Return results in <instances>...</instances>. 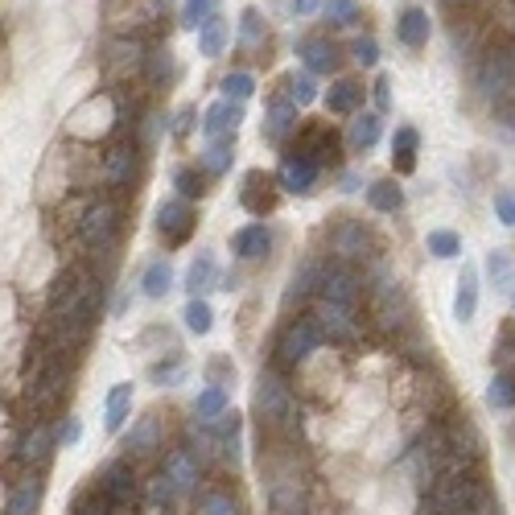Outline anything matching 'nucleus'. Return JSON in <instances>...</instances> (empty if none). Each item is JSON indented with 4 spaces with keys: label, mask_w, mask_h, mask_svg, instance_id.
I'll return each mask as SVG.
<instances>
[{
    "label": "nucleus",
    "mask_w": 515,
    "mask_h": 515,
    "mask_svg": "<svg viewBox=\"0 0 515 515\" xmlns=\"http://www.w3.org/2000/svg\"><path fill=\"white\" fill-rule=\"evenodd\" d=\"M190 120H194V108H182L178 120H174V136H186L190 132Z\"/></svg>",
    "instance_id": "56"
},
{
    "label": "nucleus",
    "mask_w": 515,
    "mask_h": 515,
    "mask_svg": "<svg viewBox=\"0 0 515 515\" xmlns=\"http://www.w3.org/2000/svg\"><path fill=\"white\" fill-rule=\"evenodd\" d=\"M268 248H272V231H268L264 223H248V227H239V231L231 235V252H235L239 260H264Z\"/></svg>",
    "instance_id": "21"
},
{
    "label": "nucleus",
    "mask_w": 515,
    "mask_h": 515,
    "mask_svg": "<svg viewBox=\"0 0 515 515\" xmlns=\"http://www.w3.org/2000/svg\"><path fill=\"white\" fill-rule=\"evenodd\" d=\"M153 5H157V9H169V5H174V0H153Z\"/></svg>",
    "instance_id": "58"
},
{
    "label": "nucleus",
    "mask_w": 515,
    "mask_h": 515,
    "mask_svg": "<svg viewBox=\"0 0 515 515\" xmlns=\"http://www.w3.org/2000/svg\"><path fill=\"white\" fill-rule=\"evenodd\" d=\"M487 404L491 408H515V367L495 371V380L487 384Z\"/></svg>",
    "instance_id": "39"
},
{
    "label": "nucleus",
    "mask_w": 515,
    "mask_h": 515,
    "mask_svg": "<svg viewBox=\"0 0 515 515\" xmlns=\"http://www.w3.org/2000/svg\"><path fill=\"white\" fill-rule=\"evenodd\" d=\"M495 355H499V359H511V355H515V322H507V326L499 330V342H495Z\"/></svg>",
    "instance_id": "52"
},
{
    "label": "nucleus",
    "mask_w": 515,
    "mask_h": 515,
    "mask_svg": "<svg viewBox=\"0 0 515 515\" xmlns=\"http://www.w3.org/2000/svg\"><path fill=\"white\" fill-rule=\"evenodd\" d=\"M174 186H178V198H202V174L198 169H190V165H182L178 174H174Z\"/></svg>",
    "instance_id": "48"
},
{
    "label": "nucleus",
    "mask_w": 515,
    "mask_h": 515,
    "mask_svg": "<svg viewBox=\"0 0 515 515\" xmlns=\"http://www.w3.org/2000/svg\"><path fill=\"white\" fill-rule=\"evenodd\" d=\"M239 124H244V103H231V99L211 103V108H206V116H202L206 145H211V141H235Z\"/></svg>",
    "instance_id": "10"
},
{
    "label": "nucleus",
    "mask_w": 515,
    "mask_h": 515,
    "mask_svg": "<svg viewBox=\"0 0 515 515\" xmlns=\"http://www.w3.org/2000/svg\"><path fill=\"white\" fill-rule=\"evenodd\" d=\"M132 412V384H116L108 392V400H103V425H108V433H120L124 421Z\"/></svg>",
    "instance_id": "35"
},
{
    "label": "nucleus",
    "mask_w": 515,
    "mask_h": 515,
    "mask_svg": "<svg viewBox=\"0 0 515 515\" xmlns=\"http://www.w3.org/2000/svg\"><path fill=\"white\" fill-rule=\"evenodd\" d=\"M417 149H421V132L417 128H396L392 136V165L400 174H412L417 169Z\"/></svg>",
    "instance_id": "34"
},
{
    "label": "nucleus",
    "mask_w": 515,
    "mask_h": 515,
    "mask_svg": "<svg viewBox=\"0 0 515 515\" xmlns=\"http://www.w3.org/2000/svg\"><path fill=\"white\" fill-rule=\"evenodd\" d=\"M239 202H244V211L264 219L272 206H277V178H268V174H248L244 178V190H239Z\"/></svg>",
    "instance_id": "17"
},
{
    "label": "nucleus",
    "mask_w": 515,
    "mask_h": 515,
    "mask_svg": "<svg viewBox=\"0 0 515 515\" xmlns=\"http://www.w3.org/2000/svg\"><path fill=\"white\" fill-rule=\"evenodd\" d=\"M363 95H367V87L359 83V79H334L330 83V91H326V108L334 112V116H355L359 108H363Z\"/></svg>",
    "instance_id": "20"
},
{
    "label": "nucleus",
    "mask_w": 515,
    "mask_h": 515,
    "mask_svg": "<svg viewBox=\"0 0 515 515\" xmlns=\"http://www.w3.org/2000/svg\"><path fill=\"white\" fill-rule=\"evenodd\" d=\"M285 99L293 103V108H309V103L318 99V83H314V75H289L285 79Z\"/></svg>",
    "instance_id": "41"
},
{
    "label": "nucleus",
    "mask_w": 515,
    "mask_h": 515,
    "mask_svg": "<svg viewBox=\"0 0 515 515\" xmlns=\"http://www.w3.org/2000/svg\"><path fill=\"white\" fill-rule=\"evenodd\" d=\"M194 227H198V219L186 198H169L157 206V235L165 239V248H182L194 235Z\"/></svg>",
    "instance_id": "6"
},
{
    "label": "nucleus",
    "mask_w": 515,
    "mask_h": 515,
    "mask_svg": "<svg viewBox=\"0 0 515 515\" xmlns=\"http://www.w3.org/2000/svg\"><path fill=\"white\" fill-rule=\"evenodd\" d=\"M495 219L503 227H515V190H499L495 194Z\"/></svg>",
    "instance_id": "51"
},
{
    "label": "nucleus",
    "mask_w": 515,
    "mask_h": 515,
    "mask_svg": "<svg viewBox=\"0 0 515 515\" xmlns=\"http://www.w3.org/2000/svg\"><path fill=\"white\" fill-rule=\"evenodd\" d=\"M318 178H322V169L314 161H305L301 153H285L281 157V169H277V186L281 190H289V194H314Z\"/></svg>",
    "instance_id": "13"
},
{
    "label": "nucleus",
    "mask_w": 515,
    "mask_h": 515,
    "mask_svg": "<svg viewBox=\"0 0 515 515\" xmlns=\"http://www.w3.org/2000/svg\"><path fill=\"white\" fill-rule=\"evenodd\" d=\"M38 507H42V478L29 474V478H21V483L9 491L5 515H38Z\"/></svg>",
    "instance_id": "29"
},
{
    "label": "nucleus",
    "mask_w": 515,
    "mask_h": 515,
    "mask_svg": "<svg viewBox=\"0 0 515 515\" xmlns=\"http://www.w3.org/2000/svg\"><path fill=\"white\" fill-rule=\"evenodd\" d=\"M264 38H268V25H264V17L256 13V9H244V17H239V50H260L264 46Z\"/></svg>",
    "instance_id": "38"
},
{
    "label": "nucleus",
    "mask_w": 515,
    "mask_h": 515,
    "mask_svg": "<svg viewBox=\"0 0 515 515\" xmlns=\"http://www.w3.org/2000/svg\"><path fill=\"white\" fill-rule=\"evenodd\" d=\"M219 87H223V99H231V103H244L256 95V79L248 71H227Z\"/></svg>",
    "instance_id": "44"
},
{
    "label": "nucleus",
    "mask_w": 515,
    "mask_h": 515,
    "mask_svg": "<svg viewBox=\"0 0 515 515\" xmlns=\"http://www.w3.org/2000/svg\"><path fill=\"white\" fill-rule=\"evenodd\" d=\"M351 54H355L359 66H380V42H375L371 33H363V38L351 42Z\"/></svg>",
    "instance_id": "49"
},
{
    "label": "nucleus",
    "mask_w": 515,
    "mask_h": 515,
    "mask_svg": "<svg viewBox=\"0 0 515 515\" xmlns=\"http://www.w3.org/2000/svg\"><path fill=\"white\" fill-rule=\"evenodd\" d=\"M194 417H198V425H219V421H227V392H223L219 384L202 388L198 400H194Z\"/></svg>",
    "instance_id": "32"
},
{
    "label": "nucleus",
    "mask_w": 515,
    "mask_h": 515,
    "mask_svg": "<svg viewBox=\"0 0 515 515\" xmlns=\"http://www.w3.org/2000/svg\"><path fill=\"white\" fill-rule=\"evenodd\" d=\"M404 314H408V301H404L400 285H396V281L375 285V318H380L388 330H396V326L404 322Z\"/></svg>",
    "instance_id": "24"
},
{
    "label": "nucleus",
    "mask_w": 515,
    "mask_h": 515,
    "mask_svg": "<svg viewBox=\"0 0 515 515\" xmlns=\"http://www.w3.org/2000/svg\"><path fill=\"white\" fill-rule=\"evenodd\" d=\"M297 132V108L281 95V99H272L268 103V116H264V141H272V145H281L285 136H293Z\"/></svg>",
    "instance_id": "23"
},
{
    "label": "nucleus",
    "mask_w": 515,
    "mask_h": 515,
    "mask_svg": "<svg viewBox=\"0 0 515 515\" xmlns=\"http://www.w3.org/2000/svg\"><path fill=\"white\" fill-rule=\"evenodd\" d=\"M367 206L371 211H380V215H396L400 206H404V190L396 178H380V182H371L367 186Z\"/></svg>",
    "instance_id": "30"
},
{
    "label": "nucleus",
    "mask_w": 515,
    "mask_h": 515,
    "mask_svg": "<svg viewBox=\"0 0 515 515\" xmlns=\"http://www.w3.org/2000/svg\"><path fill=\"white\" fill-rule=\"evenodd\" d=\"M161 474L169 478V487H174V495H190V491H198L202 466H198V458H194L190 450H169V454H165Z\"/></svg>",
    "instance_id": "16"
},
{
    "label": "nucleus",
    "mask_w": 515,
    "mask_h": 515,
    "mask_svg": "<svg viewBox=\"0 0 515 515\" xmlns=\"http://www.w3.org/2000/svg\"><path fill=\"white\" fill-rule=\"evenodd\" d=\"M198 515H244V503H239L231 491H206L198 499Z\"/></svg>",
    "instance_id": "40"
},
{
    "label": "nucleus",
    "mask_w": 515,
    "mask_h": 515,
    "mask_svg": "<svg viewBox=\"0 0 515 515\" xmlns=\"http://www.w3.org/2000/svg\"><path fill=\"white\" fill-rule=\"evenodd\" d=\"M318 347H322V334H318L314 318H293V322L281 330V338H277V359H281L285 367H301V363L314 359Z\"/></svg>",
    "instance_id": "5"
},
{
    "label": "nucleus",
    "mask_w": 515,
    "mask_h": 515,
    "mask_svg": "<svg viewBox=\"0 0 515 515\" xmlns=\"http://www.w3.org/2000/svg\"><path fill=\"white\" fill-rule=\"evenodd\" d=\"M149 495H153V503H161V507H165L169 499H174V487H169V478H165V474H157V478H153Z\"/></svg>",
    "instance_id": "53"
},
{
    "label": "nucleus",
    "mask_w": 515,
    "mask_h": 515,
    "mask_svg": "<svg viewBox=\"0 0 515 515\" xmlns=\"http://www.w3.org/2000/svg\"><path fill=\"white\" fill-rule=\"evenodd\" d=\"M474 314H478V268L462 264L458 293H454V318L458 322H474Z\"/></svg>",
    "instance_id": "27"
},
{
    "label": "nucleus",
    "mask_w": 515,
    "mask_h": 515,
    "mask_svg": "<svg viewBox=\"0 0 515 515\" xmlns=\"http://www.w3.org/2000/svg\"><path fill=\"white\" fill-rule=\"evenodd\" d=\"M256 412H260V421L272 425V429L293 425L297 400H293V392H289V384L281 380V375L260 371V380H256Z\"/></svg>",
    "instance_id": "3"
},
{
    "label": "nucleus",
    "mask_w": 515,
    "mask_h": 515,
    "mask_svg": "<svg viewBox=\"0 0 515 515\" xmlns=\"http://www.w3.org/2000/svg\"><path fill=\"white\" fill-rule=\"evenodd\" d=\"M322 13L334 25H355L363 17V5H359V0H322Z\"/></svg>",
    "instance_id": "46"
},
{
    "label": "nucleus",
    "mask_w": 515,
    "mask_h": 515,
    "mask_svg": "<svg viewBox=\"0 0 515 515\" xmlns=\"http://www.w3.org/2000/svg\"><path fill=\"white\" fill-rule=\"evenodd\" d=\"M330 248L342 264H355L363 256H371V231L359 223V219H342L334 231H330Z\"/></svg>",
    "instance_id": "11"
},
{
    "label": "nucleus",
    "mask_w": 515,
    "mask_h": 515,
    "mask_svg": "<svg viewBox=\"0 0 515 515\" xmlns=\"http://www.w3.org/2000/svg\"><path fill=\"white\" fill-rule=\"evenodd\" d=\"M388 87H392L388 79L375 83V103H380V112H388V108H392V91H388Z\"/></svg>",
    "instance_id": "55"
},
{
    "label": "nucleus",
    "mask_w": 515,
    "mask_h": 515,
    "mask_svg": "<svg viewBox=\"0 0 515 515\" xmlns=\"http://www.w3.org/2000/svg\"><path fill=\"white\" fill-rule=\"evenodd\" d=\"M314 326H318V334L330 338V342H355V338H359L355 309H347V305L318 301V309H314Z\"/></svg>",
    "instance_id": "9"
},
{
    "label": "nucleus",
    "mask_w": 515,
    "mask_h": 515,
    "mask_svg": "<svg viewBox=\"0 0 515 515\" xmlns=\"http://www.w3.org/2000/svg\"><path fill=\"white\" fill-rule=\"evenodd\" d=\"M429 33H433V25H429V13H425L421 5L400 9V17H396V38H400V46L425 50V46H429Z\"/></svg>",
    "instance_id": "19"
},
{
    "label": "nucleus",
    "mask_w": 515,
    "mask_h": 515,
    "mask_svg": "<svg viewBox=\"0 0 515 515\" xmlns=\"http://www.w3.org/2000/svg\"><path fill=\"white\" fill-rule=\"evenodd\" d=\"M215 13H219V0H186V5H182V25L198 29L206 17H215Z\"/></svg>",
    "instance_id": "47"
},
{
    "label": "nucleus",
    "mask_w": 515,
    "mask_h": 515,
    "mask_svg": "<svg viewBox=\"0 0 515 515\" xmlns=\"http://www.w3.org/2000/svg\"><path fill=\"white\" fill-rule=\"evenodd\" d=\"M231 165H235V141H211L202 149V169L211 178H223Z\"/></svg>",
    "instance_id": "37"
},
{
    "label": "nucleus",
    "mask_w": 515,
    "mask_h": 515,
    "mask_svg": "<svg viewBox=\"0 0 515 515\" xmlns=\"http://www.w3.org/2000/svg\"><path fill=\"white\" fill-rule=\"evenodd\" d=\"M511 305H515V301H511Z\"/></svg>",
    "instance_id": "61"
},
{
    "label": "nucleus",
    "mask_w": 515,
    "mask_h": 515,
    "mask_svg": "<svg viewBox=\"0 0 515 515\" xmlns=\"http://www.w3.org/2000/svg\"><path fill=\"white\" fill-rule=\"evenodd\" d=\"M511 79H515V54H511Z\"/></svg>",
    "instance_id": "59"
},
{
    "label": "nucleus",
    "mask_w": 515,
    "mask_h": 515,
    "mask_svg": "<svg viewBox=\"0 0 515 515\" xmlns=\"http://www.w3.org/2000/svg\"><path fill=\"white\" fill-rule=\"evenodd\" d=\"M380 136H384L380 112H363V116H355L351 128H347V149H351V153H367V149L380 145Z\"/></svg>",
    "instance_id": "25"
},
{
    "label": "nucleus",
    "mask_w": 515,
    "mask_h": 515,
    "mask_svg": "<svg viewBox=\"0 0 515 515\" xmlns=\"http://www.w3.org/2000/svg\"><path fill=\"white\" fill-rule=\"evenodd\" d=\"M169 289H174V268H169V260H153L145 268V277H141V293L153 297V301H161Z\"/></svg>",
    "instance_id": "36"
},
{
    "label": "nucleus",
    "mask_w": 515,
    "mask_h": 515,
    "mask_svg": "<svg viewBox=\"0 0 515 515\" xmlns=\"http://www.w3.org/2000/svg\"><path fill=\"white\" fill-rule=\"evenodd\" d=\"M178 380H186V363H157L153 367V384H161V388H169V384H178Z\"/></svg>",
    "instance_id": "50"
},
{
    "label": "nucleus",
    "mask_w": 515,
    "mask_h": 515,
    "mask_svg": "<svg viewBox=\"0 0 515 515\" xmlns=\"http://www.w3.org/2000/svg\"><path fill=\"white\" fill-rule=\"evenodd\" d=\"M297 54H301V62H305L309 75H334L338 62H342L338 42H330V38H305Z\"/></svg>",
    "instance_id": "18"
},
{
    "label": "nucleus",
    "mask_w": 515,
    "mask_h": 515,
    "mask_svg": "<svg viewBox=\"0 0 515 515\" xmlns=\"http://www.w3.org/2000/svg\"><path fill=\"white\" fill-rule=\"evenodd\" d=\"M116 235H120V206L108 198L91 202L79 219V244L91 252H108L116 244Z\"/></svg>",
    "instance_id": "4"
},
{
    "label": "nucleus",
    "mask_w": 515,
    "mask_h": 515,
    "mask_svg": "<svg viewBox=\"0 0 515 515\" xmlns=\"http://www.w3.org/2000/svg\"><path fill=\"white\" fill-rule=\"evenodd\" d=\"M487 277H491L495 289H515V260H511L503 248H495V252L487 256Z\"/></svg>",
    "instance_id": "42"
},
{
    "label": "nucleus",
    "mask_w": 515,
    "mask_h": 515,
    "mask_svg": "<svg viewBox=\"0 0 515 515\" xmlns=\"http://www.w3.org/2000/svg\"><path fill=\"white\" fill-rule=\"evenodd\" d=\"M95 309H99L95 277L83 268H66L50 293V326L62 334V342H83L87 330L95 326Z\"/></svg>",
    "instance_id": "1"
},
{
    "label": "nucleus",
    "mask_w": 515,
    "mask_h": 515,
    "mask_svg": "<svg viewBox=\"0 0 515 515\" xmlns=\"http://www.w3.org/2000/svg\"><path fill=\"white\" fill-rule=\"evenodd\" d=\"M66 388H71V375H66V367L58 359H46L38 371H33V380H29V400L38 404V408H50L66 396Z\"/></svg>",
    "instance_id": "8"
},
{
    "label": "nucleus",
    "mask_w": 515,
    "mask_h": 515,
    "mask_svg": "<svg viewBox=\"0 0 515 515\" xmlns=\"http://www.w3.org/2000/svg\"><path fill=\"white\" fill-rule=\"evenodd\" d=\"M99 491H103V499L108 503H132L136 499V474H132V462L128 458H120V462H108L99 470Z\"/></svg>",
    "instance_id": "14"
},
{
    "label": "nucleus",
    "mask_w": 515,
    "mask_h": 515,
    "mask_svg": "<svg viewBox=\"0 0 515 515\" xmlns=\"http://www.w3.org/2000/svg\"><path fill=\"white\" fill-rule=\"evenodd\" d=\"M487 499V491H483V483H478L474 474H466V470H450V474H441L437 483H433V491H429V511L433 515H466L470 507H478Z\"/></svg>",
    "instance_id": "2"
},
{
    "label": "nucleus",
    "mask_w": 515,
    "mask_h": 515,
    "mask_svg": "<svg viewBox=\"0 0 515 515\" xmlns=\"http://www.w3.org/2000/svg\"><path fill=\"white\" fill-rule=\"evenodd\" d=\"M293 153H301L305 161H314L318 169H322V165H334V161H338V136H334L326 124H309V128L297 132Z\"/></svg>",
    "instance_id": "12"
},
{
    "label": "nucleus",
    "mask_w": 515,
    "mask_h": 515,
    "mask_svg": "<svg viewBox=\"0 0 515 515\" xmlns=\"http://www.w3.org/2000/svg\"><path fill=\"white\" fill-rule=\"evenodd\" d=\"M227 42H231V25H227V17H206L202 25H198V54L202 58H219L223 50H227Z\"/></svg>",
    "instance_id": "26"
},
{
    "label": "nucleus",
    "mask_w": 515,
    "mask_h": 515,
    "mask_svg": "<svg viewBox=\"0 0 515 515\" xmlns=\"http://www.w3.org/2000/svg\"><path fill=\"white\" fill-rule=\"evenodd\" d=\"M132 178H136V153L132 149H112L108 161H103V182L124 190V186H132Z\"/></svg>",
    "instance_id": "33"
},
{
    "label": "nucleus",
    "mask_w": 515,
    "mask_h": 515,
    "mask_svg": "<svg viewBox=\"0 0 515 515\" xmlns=\"http://www.w3.org/2000/svg\"><path fill=\"white\" fill-rule=\"evenodd\" d=\"M50 454H54V429H50L46 421H38L33 429L21 433V441H17V462H21V466L42 470V466L50 462Z\"/></svg>",
    "instance_id": "15"
},
{
    "label": "nucleus",
    "mask_w": 515,
    "mask_h": 515,
    "mask_svg": "<svg viewBox=\"0 0 515 515\" xmlns=\"http://www.w3.org/2000/svg\"><path fill=\"white\" fill-rule=\"evenodd\" d=\"M425 248L437 256V260H454L458 252H462V239H458V231H429V239H425Z\"/></svg>",
    "instance_id": "45"
},
{
    "label": "nucleus",
    "mask_w": 515,
    "mask_h": 515,
    "mask_svg": "<svg viewBox=\"0 0 515 515\" xmlns=\"http://www.w3.org/2000/svg\"><path fill=\"white\" fill-rule=\"evenodd\" d=\"M318 289H322V301H330V305H347V309H355V305H359V293H363L359 272H355L351 264L318 268Z\"/></svg>",
    "instance_id": "7"
},
{
    "label": "nucleus",
    "mask_w": 515,
    "mask_h": 515,
    "mask_svg": "<svg viewBox=\"0 0 515 515\" xmlns=\"http://www.w3.org/2000/svg\"><path fill=\"white\" fill-rule=\"evenodd\" d=\"M182 318H186V330L198 334V338H202V334H211V326H215L211 305H206L202 297H190V301H186V314H182Z\"/></svg>",
    "instance_id": "43"
},
{
    "label": "nucleus",
    "mask_w": 515,
    "mask_h": 515,
    "mask_svg": "<svg viewBox=\"0 0 515 515\" xmlns=\"http://www.w3.org/2000/svg\"><path fill=\"white\" fill-rule=\"evenodd\" d=\"M186 289H190V297H202L206 289H219V264L211 252H198V260L186 272Z\"/></svg>",
    "instance_id": "31"
},
{
    "label": "nucleus",
    "mask_w": 515,
    "mask_h": 515,
    "mask_svg": "<svg viewBox=\"0 0 515 515\" xmlns=\"http://www.w3.org/2000/svg\"><path fill=\"white\" fill-rule=\"evenodd\" d=\"M79 433H83V425H79V421H66V425H62V433H58V437H62V441H66V445H71V441H79Z\"/></svg>",
    "instance_id": "57"
},
{
    "label": "nucleus",
    "mask_w": 515,
    "mask_h": 515,
    "mask_svg": "<svg viewBox=\"0 0 515 515\" xmlns=\"http://www.w3.org/2000/svg\"><path fill=\"white\" fill-rule=\"evenodd\" d=\"M161 450V421L157 417H141L128 429V454L132 458H149Z\"/></svg>",
    "instance_id": "28"
},
{
    "label": "nucleus",
    "mask_w": 515,
    "mask_h": 515,
    "mask_svg": "<svg viewBox=\"0 0 515 515\" xmlns=\"http://www.w3.org/2000/svg\"><path fill=\"white\" fill-rule=\"evenodd\" d=\"M268 499H272V515H305V487L289 474L272 478Z\"/></svg>",
    "instance_id": "22"
},
{
    "label": "nucleus",
    "mask_w": 515,
    "mask_h": 515,
    "mask_svg": "<svg viewBox=\"0 0 515 515\" xmlns=\"http://www.w3.org/2000/svg\"><path fill=\"white\" fill-rule=\"evenodd\" d=\"M450 5H466V0H450Z\"/></svg>",
    "instance_id": "60"
},
{
    "label": "nucleus",
    "mask_w": 515,
    "mask_h": 515,
    "mask_svg": "<svg viewBox=\"0 0 515 515\" xmlns=\"http://www.w3.org/2000/svg\"><path fill=\"white\" fill-rule=\"evenodd\" d=\"M318 9H322V0H285V13H293V17H309Z\"/></svg>",
    "instance_id": "54"
}]
</instances>
